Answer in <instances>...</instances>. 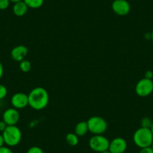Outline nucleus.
<instances>
[{
  "label": "nucleus",
  "instance_id": "obj_5",
  "mask_svg": "<svg viewBox=\"0 0 153 153\" xmlns=\"http://www.w3.org/2000/svg\"><path fill=\"white\" fill-rule=\"evenodd\" d=\"M89 145L91 149L96 152L101 153L108 149L110 141L102 134L94 135L89 140Z\"/></svg>",
  "mask_w": 153,
  "mask_h": 153
},
{
  "label": "nucleus",
  "instance_id": "obj_25",
  "mask_svg": "<svg viewBox=\"0 0 153 153\" xmlns=\"http://www.w3.org/2000/svg\"><path fill=\"white\" fill-rule=\"evenodd\" d=\"M3 74H4V68H3V65H2V62H0V79L2 77Z\"/></svg>",
  "mask_w": 153,
  "mask_h": 153
},
{
  "label": "nucleus",
  "instance_id": "obj_7",
  "mask_svg": "<svg viewBox=\"0 0 153 153\" xmlns=\"http://www.w3.org/2000/svg\"><path fill=\"white\" fill-rule=\"evenodd\" d=\"M20 119V115L17 109L11 107L5 110L2 114V120L7 126H17Z\"/></svg>",
  "mask_w": 153,
  "mask_h": 153
},
{
  "label": "nucleus",
  "instance_id": "obj_24",
  "mask_svg": "<svg viewBox=\"0 0 153 153\" xmlns=\"http://www.w3.org/2000/svg\"><path fill=\"white\" fill-rule=\"evenodd\" d=\"M152 77H153V72L152 71H147L145 73V78L152 80Z\"/></svg>",
  "mask_w": 153,
  "mask_h": 153
},
{
  "label": "nucleus",
  "instance_id": "obj_14",
  "mask_svg": "<svg viewBox=\"0 0 153 153\" xmlns=\"http://www.w3.org/2000/svg\"><path fill=\"white\" fill-rule=\"evenodd\" d=\"M65 140L71 146H75L79 143V137L75 133H68L65 136Z\"/></svg>",
  "mask_w": 153,
  "mask_h": 153
},
{
  "label": "nucleus",
  "instance_id": "obj_31",
  "mask_svg": "<svg viewBox=\"0 0 153 153\" xmlns=\"http://www.w3.org/2000/svg\"><path fill=\"white\" fill-rule=\"evenodd\" d=\"M151 148L152 149V150H153V142H152V145H151Z\"/></svg>",
  "mask_w": 153,
  "mask_h": 153
},
{
  "label": "nucleus",
  "instance_id": "obj_27",
  "mask_svg": "<svg viewBox=\"0 0 153 153\" xmlns=\"http://www.w3.org/2000/svg\"><path fill=\"white\" fill-rule=\"evenodd\" d=\"M21 1H23V0H10V2H13V3H17V2H21Z\"/></svg>",
  "mask_w": 153,
  "mask_h": 153
},
{
  "label": "nucleus",
  "instance_id": "obj_18",
  "mask_svg": "<svg viewBox=\"0 0 153 153\" xmlns=\"http://www.w3.org/2000/svg\"><path fill=\"white\" fill-rule=\"evenodd\" d=\"M8 95V89L4 85L0 84V100L3 99Z\"/></svg>",
  "mask_w": 153,
  "mask_h": 153
},
{
  "label": "nucleus",
  "instance_id": "obj_28",
  "mask_svg": "<svg viewBox=\"0 0 153 153\" xmlns=\"http://www.w3.org/2000/svg\"><path fill=\"white\" fill-rule=\"evenodd\" d=\"M151 40L153 43V31L151 32Z\"/></svg>",
  "mask_w": 153,
  "mask_h": 153
},
{
  "label": "nucleus",
  "instance_id": "obj_30",
  "mask_svg": "<svg viewBox=\"0 0 153 153\" xmlns=\"http://www.w3.org/2000/svg\"><path fill=\"white\" fill-rule=\"evenodd\" d=\"M150 130H151L152 134V135H153V124H152V126H151V128H150Z\"/></svg>",
  "mask_w": 153,
  "mask_h": 153
},
{
  "label": "nucleus",
  "instance_id": "obj_6",
  "mask_svg": "<svg viewBox=\"0 0 153 153\" xmlns=\"http://www.w3.org/2000/svg\"><path fill=\"white\" fill-rule=\"evenodd\" d=\"M135 92L140 97H147L151 95L153 92L152 80L147 78H143L137 82L135 86Z\"/></svg>",
  "mask_w": 153,
  "mask_h": 153
},
{
  "label": "nucleus",
  "instance_id": "obj_20",
  "mask_svg": "<svg viewBox=\"0 0 153 153\" xmlns=\"http://www.w3.org/2000/svg\"><path fill=\"white\" fill-rule=\"evenodd\" d=\"M10 0H0V11L5 10L9 7Z\"/></svg>",
  "mask_w": 153,
  "mask_h": 153
},
{
  "label": "nucleus",
  "instance_id": "obj_9",
  "mask_svg": "<svg viewBox=\"0 0 153 153\" xmlns=\"http://www.w3.org/2000/svg\"><path fill=\"white\" fill-rule=\"evenodd\" d=\"M11 105L14 108L20 110L29 106L28 95L23 92H17L14 94L11 99Z\"/></svg>",
  "mask_w": 153,
  "mask_h": 153
},
{
  "label": "nucleus",
  "instance_id": "obj_21",
  "mask_svg": "<svg viewBox=\"0 0 153 153\" xmlns=\"http://www.w3.org/2000/svg\"><path fill=\"white\" fill-rule=\"evenodd\" d=\"M0 153H13L12 150L8 146H3L0 147Z\"/></svg>",
  "mask_w": 153,
  "mask_h": 153
},
{
  "label": "nucleus",
  "instance_id": "obj_8",
  "mask_svg": "<svg viewBox=\"0 0 153 153\" xmlns=\"http://www.w3.org/2000/svg\"><path fill=\"white\" fill-rule=\"evenodd\" d=\"M112 10L119 16H126L131 11V5L127 0H114L112 3Z\"/></svg>",
  "mask_w": 153,
  "mask_h": 153
},
{
  "label": "nucleus",
  "instance_id": "obj_15",
  "mask_svg": "<svg viewBox=\"0 0 153 153\" xmlns=\"http://www.w3.org/2000/svg\"><path fill=\"white\" fill-rule=\"evenodd\" d=\"M23 2L27 5L29 8L37 9L43 5L45 0H23Z\"/></svg>",
  "mask_w": 153,
  "mask_h": 153
},
{
  "label": "nucleus",
  "instance_id": "obj_2",
  "mask_svg": "<svg viewBox=\"0 0 153 153\" xmlns=\"http://www.w3.org/2000/svg\"><path fill=\"white\" fill-rule=\"evenodd\" d=\"M133 141L135 145L140 149L151 146L153 142V135L150 128L140 127L135 131Z\"/></svg>",
  "mask_w": 153,
  "mask_h": 153
},
{
  "label": "nucleus",
  "instance_id": "obj_1",
  "mask_svg": "<svg viewBox=\"0 0 153 153\" xmlns=\"http://www.w3.org/2000/svg\"><path fill=\"white\" fill-rule=\"evenodd\" d=\"M28 98L29 106L35 110H44L49 104V93L43 87L34 88L28 95Z\"/></svg>",
  "mask_w": 153,
  "mask_h": 153
},
{
  "label": "nucleus",
  "instance_id": "obj_26",
  "mask_svg": "<svg viewBox=\"0 0 153 153\" xmlns=\"http://www.w3.org/2000/svg\"><path fill=\"white\" fill-rule=\"evenodd\" d=\"M4 144H5V140H4L3 136L2 134H0V147L3 146Z\"/></svg>",
  "mask_w": 153,
  "mask_h": 153
},
{
  "label": "nucleus",
  "instance_id": "obj_17",
  "mask_svg": "<svg viewBox=\"0 0 153 153\" xmlns=\"http://www.w3.org/2000/svg\"><path fill=\"white\" fill-rule=\"evenodd\" d=\"M153 123H152V120H150L149 117H144L141 120V127L143 128H150L151 126H152Z\"/></svg>",
  "mask_w": 153,
  "mask_h": 153
},
{
  "label": "nucleus",
  "instance_id": "obj_23",
  "mask_svg": "<svg viewBox=\"0 0 153 153\" xmlns=\"http://www.w3.org/2000/svg\"><path fill=\"white\" fill-rule=\"evenodd\" d=\"M7 124L5 123V122L3 121V120H2V121H0V132H3L5 130V128H7Z\"/></svg>",
  "mask_w": 153,
  "mask_h": 153
},
{
  "label": "nucleus",
  "instance_id": "obj_22",
  "mask_svg": "<svg viewBox=\"0 0 153 153\" xmlns=\"http://www.w3.org/2000/svg\"><path fill=\"white\" fill-rule=\"evenodd\" d=\"M139 153H153L152 149L150 147H146V148L141 149Z\"/></svg>",
  "mask_w": 153,
  "mask_h": 153
},
{
  "label": "nucleus",
  "instance_id": "obj_4",
  "mask_svg": "<svg viewBox=\"0 0 153 153\" xmlns=\"http://www.w3.org/2000/svg\"><path fill=\"white\" fill-rule=\"evenodd\" d=\"M89 131L94 135L103 134L107 129V123L101 117H92L87 120Z\"/></svg>",
  "mask_w": 153,
  "mask_h": 153
},
{
  "label": "nucleus",
  "instance_id": "obj_16",
  "mask_svg": "<svg viewBox=\"0 0 153 153\" xmlns=\"http://www.w3.org/2000/svg\"><path fill=\"white\" fill-rule=\"evenodd\" d=\"M20 71L22 72H24V73H27V72L30 71L31 68H32V64H31L30 62L27 59H23V61H21L20 62Z\"/></svg>",
  "mask_w": 153,
  "mask_h": 153
},
{
  "label": "nucleus",
  "instance_id": "obj_13",
  "mask_svg": "<svg viewBox=\"0 0 153 153\" xmlns=\"http://www.w3.org/2000/svg\"><path fill=\"white\" fill-rule=\"evenodd\" d=\"M89 131V128L86 121H82L76 125L74 128V133L78 137H83Z\"/></svg>",
  "mask_w": 153,
  "mask_h": 153
},
{
  "label": "nucleus",
  "instance_id": "obj_19",
  "mask_svg": "<svg viewBox=\"0 0 153 153\" xmlns=\"http://www.w3.org/2000/svg\"><path fill=\"white\" fill-rule=\"evenodd\" d=\"M26 153H45L42 148L38 146H32L28 149Z\"/></svg>",
  "mask_w": 153,
  "mask_h": 153
},
{
  "label": "nucleus",
  "instance_id": "obj_11",
  "mask_svg": "<svg viewBox=\"0 0 153 153\" xmlns=\"http://www.w3.org/2000/svg\"><path fill=\"white\" fill-rule=\"evenodd\" d=\"M28 52V48H26L24 45H18L16 46L11 50V56L13 60L16 62H20L25 59V58L27 56Z\"/></svg>",
  "mask_w": 153,
  "mask_h": 153
},
{
  "label": "nucleus",
  "instance_id": "obj_29",
  "mask_svg": "<svg viewBox=\"0 0 153 153\" xmlns=\"http://www.w3.org/2000/svg\"><path fill=\"white\" fill-rule=\"evenodd\" d=\"M101 153H111V152H110L109 151L108 149H107V150H106V151H104V152H101Z\"/></svg>",
  "mask_w": 153,
  "mask_h": 153
},
{
  "label": "nucleus",
  "instance_id": "obj_3",
  "mask_svg": "<svg viewBox=\"0 0 153 153\" xmlns=\"http://www.w3.org/2000/svg\"><path fill=\"white\" fill-rule=\"evenodd\" d=\"M2 134L8 146H15L22 140V132L17 126H8Z\"/></svg>",
  "mask_w": 153,
  "mask_h": 153
},
{
  "label": "nucleus",
  "instance_id": "obj_10",
  "mask_svg": "<svg viewBox=\"0 0 153 153\" xmlns=\"http://www.w3.org/2000/svg\"><path fill=\"white\" fill-rule=\"evenodd\" d=\"M127 147V142L124 138L116 137L110 142L108 150L111 153H124Z\"/></svg>",
  "mask_w": 153,
  "mask_h": 153
},
{
  "label": "nucleus",
  "instance_id": "obj_12",
  "mask_svg": "<svg viewBox=\"0 0 153 153\" xmlns=\"http://www.w3.org/2000/svg\"><path fill=\"white\" fill-rule=\"evenodd\" d=\"M28 10H29V7L23 1L14 3V6H13V12H14V15H16L17 17L24 16L28 12Z\"/></svg>",
  "mask_w": 153,
  "mask_h": 153
}]
</instances>
